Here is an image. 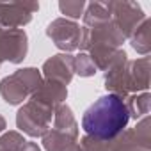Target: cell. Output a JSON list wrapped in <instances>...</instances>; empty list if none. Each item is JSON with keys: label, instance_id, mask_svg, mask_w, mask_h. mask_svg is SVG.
Masks as SVG:
<instances>
[{"label": "cell", "instance_id": "cell-1", "mask_svg": "<svg viewBox=\"0 0 151 151\" xmlns=\"http://www.w3.org/2000/svg\"><path fill=\"white\" fill-rule=\"evenodd\" d=\"M130 121V110L117 94H105L96 100L82 116L86 133L107 140L121 133Z\"/></svg>", "mask_w": 151, "mask_h": 151}]
</instances>
